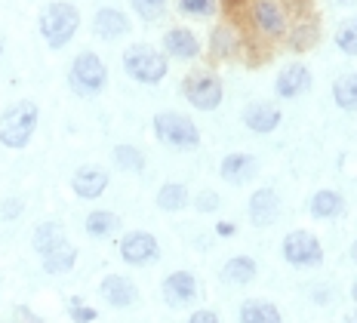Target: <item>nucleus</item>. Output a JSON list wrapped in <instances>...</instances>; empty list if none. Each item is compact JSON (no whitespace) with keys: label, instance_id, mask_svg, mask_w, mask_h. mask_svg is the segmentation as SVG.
I'll use <instances>...</instances> for the list:
<instances>
[{"label":"nucleus","instance_id":"obj_1","mask_svg":"<svg viewBox=\"0 0 357 323\" xmlns=\"http://www.w3.org/2000/svg\"><path fill=\"white\" fill-rule=\"evenodd\" d=\"M37 105L31 99H22L16 105L0 114V145L3 148H13V151H22L28 148V142L34 139V130H37Z\"/></svg>","mask_w":357,"mask_h":323},{"label":"nucleus","instance_id":"obj_2","mask_svg":"<svg viewBox=\"0 0 357 323\" xmlns=\"http://www.w3.org/2000/svg\"><path fill=\"white\" fill-rule=\"evenodd\" d=\"M77 28H80L77 6L65 3V0H56V3L43 6V13H40V34H43V40H47L53 50H62L65 43L74 37Z\"/></svg>","mask_w":357,"mask_h":323},{"label":"nucleus","instance_id":"obj_3","mask_svg":"<svg viewBox=\"0 0 357 323\" xmlns=\"http://www.w3.org/2000/svg\"><path fill=\"white\" fill-rule=\"evenodd\" d=\"M123 71L130 74L132 80H139V84H160V80L167 77L169 65L160 50L148 47V43H132V47L123 52Z\"/></svg>","mask_w":357,"mask_h":323},{"label":"nucleus","instance_id":"obj_4","mask_svg":"<svg viewBox=\"0 0 357 323\" xmlns=\"http://www.w3.org/2000/svg\"><path fill=\"white\" fill-rule=\"evenodd\" d=\"M154 136L167 148H178V151H191L200 145V130L195 126V120L176 114V111H163L154 117Z\"/></svg>","mask_w":357,"mask_h":323},{"label":"nucleus","instance_id":"obj_5","mask_svg":"<svg viewBox=\"0 0 357 323\" xmlns=\"http://www.w3.org/2000/svg\"><path fill=\"white\" fill-rule=\"evenodd\" d=\"M68 84L77 96H99L108 84V68L96 52H80L71 62L68 71Z\"/></svg>","mask_w":357,"mask_h":323},{"label":"nucleus","instance_id":"obj_6","mask_svg":"<svg viewBox=\"0 0 357 323\" xmlns=\"http://www.w3.org/2000/svg\"><path fill=\"white\" fill-rule=\"evenodd\" d=\"M182 93L197 111H213L222 102V80L213 71H191L182 80Z\"/></svg>","mask_w":357,"mask_h":323},{"label":"nucleus","instance_id":"obj_7","mask_svg":"<svg viewBox=\"0 0 357 323\" xmlns=\"http://www.w3.org/2000/svg\"><path fill=\"white\" fill-rule=\"evenodd\" d=\"M117 253H121V259L126 265L145 268V265H151V262L160 259V243H158V237L148 234V231H130V234L121 237Z\"/></svg>","mask_w":357,"mask_h":323},{"label":"nucleus","instance_id":"obj_8","mask_svg":"<svg viewBox=\"0 0 357 323\" xmlns=\"http://www.w3.org/2000/svg\"><path fill=\"white\" fill-rule=\"evenodd\" d=\"M284 259L296 268H311V265H321L324 250H321V240L308 231H293L284 240Z\"/></svg>","mask_w":357,"mask_h":323},{"label":"nucleus","instance_id":"obj_9","mask_svg":"<svg viewBox=\"0 0 357 323\" xmlns=\"http://www.w3.org/2000/svg\"><path fill=\"white\" fill-rule=\"evenodd\" d=\"M160 296L169 308H188L197 299V280L191 271H173L163 277Z\"/></svg>","mask_w":357,"mask_h":323},{"label":"nucleus","instance_id":"obj_10","mask_svg":"<svg viewBox=\"0 0 357 323\" xmlns=\"http://www.w3.org/2000/svg\"><path fill=\"white\" fill-rule=\"evenodd\" d=\"M280 216V197L278 191H271V188H259V191H252L250 197V222L256 225V228H268V225H274Z\"/></svg>","mask_w":357,"mask_h":323},{"label":"nucleus","instance_id":"obj_11","mask_svg":"<svg viewBox=\"0 0 357 323\" xmlns=\"http://www.w3.org/2000/svg\"><path fill=\"white\" fill-rule=\"evenodd\" d=\"M252 22H256V28L268 37L287 34V13L280 10V3H274V0H256V3H252Z\"/></svg>","mask_w":357,"mask_h":323},{"label":"nucleus","instance_id":"obj_12","mask_svg":"<svg viewBox=\"0 0 357 323\" xmlns=\"http://www.w3.org/2000/svg\"><path fill=\"white\" fill-rule=\"evenodd\" d=\"M99 292L111 308H130V305H136V299H139L136 283L123 274H108L105 280L99 283Z\"/></svg>","mask_w":357,"mask_h":323},{"label":"nucleus","instance_id":"obj_13","mask_svg":"<svg viewBox=\"0 0 357 323\" xmlns=\"http://www.w3.org/2000/svg\"><path fill=\"white\" fill-rule=\"evenodd\" d=\"M71 188H74V194H77V197L96 200V197H102V194H105L108 172L102 167H80L77 172H74V179H71Z\"/></svg>","mask_w":357,"mask_h":323},{"label":"nucleus","instance_id":"obj_14","mask_svg":"<svg viewBox=\"0 0 357 323\" xmlns=\"http://www.w3.org/2000/svg\"><path fill=\"white\" fill-rule=\"evenodd\" d=\"M256 172H259V160L252 154H228L225 160H222V167H219V176L225 179V182H231V185L252 182Z\"/></svg>","mask_w":357,"mask_h":323},{"label":"nucleus","instance_id":"obj_15","mask_svg":"<svg viewBox=\"0 0 357 323\" xmlns=\"http://www.w3.org/2000/svg\"><path fill=\"white\" fill-rule=\"evenodd\" d=\"M62 243H68V237H65V225L62 222H56V219H47V222H40L34 228V234H31V246H34V253L40 255H50L53 250H59Z\"/></svg>","mask_w":357,"mask_h":323},{"label":"nucleus","instance_id":"obj_16","mask_svg":"<svg viewBox=\"0 0 357 323\" xmlns=\"http://www.w3.org/2000/svg\"><path fill=\"white\" fill-rule=\"evenodd\" d=\"M243 123L252 133H274L280 126V111L271 102H252L243 108Z\"/></svg>","mask_w":357,"mask_h":323},{"label":"nucleus","instance_id":"obj_17","mask_svg":"<svg viewBox=\"0 0 357 323\" xmlns=\"http://www.w3.org/2000/svg\"><path fill=\"white\" fill-rule=\"evenodd\" d=\"M278 96L280 99H296V96L308 93L311 89V71L305 68V65H289L278 74Z\"/></svg>","mask_w":357,"mask_h":323},{"label":"nucleus","instance_id":"obj_18","mask_svg":"<svg viewBox=\"0 0 357 323\" xmlns=\"http://www.w3.org/2000/svg\"><path fill=\"white\" fill-rule=\"evenodd\" d=\"M93 31L99 34L102 40H117V37H123L130 31V19H126L121 10H114V6H102L93 19Z\"/></svg>","mask_w":357,"mask_h":323},{"label":"nucleus","instance_id":"obj_19","mask_svg":"<svg viewBox=\"0 0 357 323\" xmlns=\"http://www.w3.org/2000/svg\"><path fill=\"white\" fill-rule=\"evenodd\" d=\"M163 50H167V56L185 59V62H188V59H195L200 52V43L188 28H169V31L163 34Z\"/></svg>","mask_w":357,"mask_h":323},{"label":"nucleus","instance_id":"obj_20","mask_svg":"<svg viewBox=\"0 0 357 323\" xmlns=\"http://www.w3.org/2000/svg\"><path fill=\"white\" fill-rule=\"evenodd\" d=\"M237 317H241V323H284L280 308L265 302V299H247L237 311Z\"/></svg>","mask_w":357,"mask_h":323},{"label":"nucleus","instance_id":"obj_21","mask_svg":"<svg viewBox=\"0 0 357 323\" xmlns=\"http://www.w3.org/2000/svg\"><path fill=\"white\" fill-rule=\"evenodd\" d=\"M256 274H259V265H256V259H250V255H234V259H228L225 268H222V280L237 283V287L252 283Z\"/></svg>","mask_w":357,"mask_h":323},{"label":"nucleus","instance_id":"obj_22","mask_svg":"<svg viewBox=\"0 0 357 323\" xmlns=\"http://www.w3.org/2000/svg\"><path fill=\"white\" fill-rule=\"evenodd\" d=\"M121 228V219H117L111 209H93V213L86 216V222H84V231L89 237H111L114 231Z\"/></svg>","mask_w":357,"mask_h":323},{"label":"nucleus","instance_id":"obj_23","mask_svg":"<svg viewBox=\"0 0 357 323\" xmlns=\"http://www.w3.org/2000/svg\"><path fill=\"white\" fill-rule=\"evenodd\" d=\"M74 265H77V246L71 243H62L59 250L43 255V271L47 274H68Z\"/></svg>","mask_w":357,"mask_h":323},{"label":"nucleus","instance_id":"obj_24","mask_svg":"<svg viewBox=\"0 0 357 323\" xmlns=\"http://www.w3.org/2000/svg\"><path fill=\"white\" fill-rule=\"evenodd\" d=\"M188 188H185L182 182H167L160 185L158 191V206L163 209V213H178V209L188 206Z\"/></svg>","mask_w":357,"mask_h":323},{"label":"nucleus","instance_id":"obj_25","mask_svg":"<svg viewBox=\"0 0 357 323\" xmlns=\"http://www.w3.org/2000/svg\"><path fill=\"white\" fill-rule=\"evenodd\" d=\"M333 99L342 111H357V71L354 74H342L333 84Z\"/></svg>","mask_w":357,"mask_h":323},{"label":"nucleus","instance_id":"obj_26","mask_svg":"<svg viewBox=\"0 0 357 323\" xmlns=\"http://www.w3.org/2000/svg\"><path fill=\"white\" fill-rule=\"evenodd\" d=\"M342 213V197L339 191H317L314 197H311V216L314 219H333V216Z\"/></svg>","mask_w":357,"mask_h":323},{"label":"nucleus","instance_id":"obj_27","mask_svg":"<svg viewBox=\"0 0 357 323\" xmlns=\"http://www.w3.org/2000/svg\"><path fill=\"white\" fill-rule=\"evenodd\" d=\"M114 163L126 172H142L145 170V154L136 145H117L114 148Z\"/></svg>","mask_w":357,"mask_h":323},{"label":"nucleus","instance_id":"obj_28","mask_svg":"<svg viewBox=\"0 0 357 323\" xmlns=\"http://www.w3.org/2000/svg\"><path fill=\"white\" fill-rule=\"evenodd\" d=\"M336 47L345 52V56H357V16L345 19L336 31Z\"/></svg>","mask_w":357,"mask_h":323},{"label":"nucleus","instance_id":"obj_29","mask_svg":"<svg viewBox=\"0 0 357 323\" xmlns=\"http://www.w3.org/2000/svg\"><path fill=\"white\" fill-rule=\"evenodd\" d=\"M317 40V22L308 19V22H299L293 31V50H311Z\"/></svg>","mask_w":357,"mask_h":323},{"label":"nucleus","instance_id":"obj_30","mask_svg":"<svg viewBox=\"0 0 357 323\" xmlns=\"http://www.w3.org/2000/svg\"><path fill=\"white\" fill-rule=\"evenodd\" d=\"M130 3H132V10H136V16L145 22L160 19L163 10H167V0H130Z\"/></svg>","mask_w":357,"mask_h":323},{"label":"nucleus","instance_id":"obj_31","mask_svg":"<svg viewBox=\"0 0 357 323\" xmlns=\"http://www.w3.org/2000/svg\"><path fill=\"white\" fill-rule=\"evenodd\" d=\"M213 52L215 56H231L234 52V34H231V28L228 25H222V28H215L213 31Z\"/></svg>","mask_w":357,"mask_h":323},{"label":"nucleus","instance_id":"obj_32","mask_svg":"<svg viewBox=\"0 0 357 323\" xmlns=\"http://www.w3.org/2000/svg\"><path fill=\"white\" fill-rule=\"evenodd\" d=\"M178 13H185V16H213L215 3L213 0H178Z\"/></svg>","mask_w":357,"mask_h":323},{"label":"nucleus","instance_id":"obj_33","mask_svg":"<svg viewBox=\"0 0 357 323\" xmlns=\"http://www.w3.org/2000/svg\"><path fill=\"white\" fill-rule=\"evenodd\" d=\"M68 314H71L74 323H93L96 317H99V314H96V308H89L84 299H77V296L68 302Z\"/></svg>","mask_w":357,"mask_h":323},{"label":"nucleus","instance_id":"obj_34","mask_svg":"<svg viewBox=\"0 0 357 323\" xmlns=\"http://www.w3.org/2000/svg\"><path fill=\"white\" fill-rule=\"evenodd\" d=\"M195 206L200 209V213H215V209H219V194L215 191H200L195 197Z\"/></svg>","mask_w":357,"mask_h":323},{"label":"nucleus","instance_id":"obj_35","mask_svg":"<svg viewBox=\"0 0 357 323\" xmlns=\"http://www.w3.org/2000/svg\"><path fill=\"white\" fill-rule=\"evenodd\" d=\"M22 209H25V204H22L19 197H6L3 204H0V219H6V222H10V219H19Z\"/></svg>","mask_w":357,"mask_h":323},{"label":"nucleus","instance_id":"obj_36","mask_svg":"<svg viewBox=\"0 0 357 323\" xmlns=\"http://www.w3.org/2000/svg\"><path fill=\"white\" fill-rule=\"evenodd\" d=\"M188 323H219V317H215V311H206V308H204V311H195V314H191Z\"/></svg>","mask_w":357,"mask_h":323},{"label":"nucleus","instance_id":"obj_37","mask_svg":"<svg viewBox=\"0 0 357 323\" xmlns=\"http://www.w3.org/2000/svg\"><path fill=\"white\" fill-rule=\"evenodd\" d=\"M234 222H219V225H215V234H219V237H231L234 234Z\"/></svg>","mask_w":357,"mask_h":323},{"label":"nucleus","instance_id":"obj_38","mask_svg":"<svg viewBox=\"0 0 357 323\" xmlns=\"http://www.w3.org/2000/svg\"><path fill=\"white\" fill-rule=\"evenodd\" d=\"M345 323H357V308H354V311H351V314H348V317H345Z\"/></svg>","mask_w":357,"mask_h":323},{"label":"nucleus","instance_id":"obj_39","mask_svg":"<svg viewBox=\"0 0 357 323\" xmlns=\"http://www.w3.org/2000/svg\"><path fill=\"white\" fill-rule=\"evenodd\" d=\"M351 259L357 262V240H354V246H351Z\"/></svg>","mask_w":357,"mask_h":323},{"label":"nucleus","instance_id":"obj_40","mask_svg":"<svg viewBox=\"0 0 357 323\" xmlns=\"http://www.w3.org/2000/svg\"><path fill=\"white\" fill-rule=\"evenodd\" d=\"M351 299H354V302H357V283H354V287H351Z\"/></svg>","mask_w":357,"mask_h":323},{"label":"nucleus","instance_id":"obj_41","mask_svg":"<svg viewBox=\"0 0 357 323\" xmlns=\"http://www.w3.org/2000/svg\"><path fill=\"white\" fill-rule=\"evenodd\" d=\"M339 3H351V0H339Z\"/></svg>","mask_w":357,"mask_h":323},{"label":"nucleus","instance_id":"obj_42","mask_svg":"<svg viewBox=\"0 0 357 323\" xmlns=\"http://www.w3.org/2000/svg\"><path fill=\"white\" fill-rule=\"evenodd\" d=\"M0 52H3V43H0Z\"/></svg>","mask_w":357,"mask_h":323},{"label":"nucleus","instance_id":"obj_43","mask_svg":"<svg viewBox=\"0 0 357 323\" xmlns=\"http://www.w3.org/2000/svg\"><path fill=\"white\" fill-rule=\"evenodd\" d=\"M31 323H40V320H31Z\"/></svg>","mask_w":357,"mask_h":323}]
</instances>
